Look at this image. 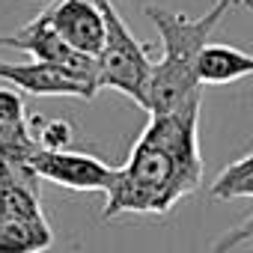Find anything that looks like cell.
<instances>
[{"mask_svg": "<svg viewBox=\"0 0 253 253\" xmlns=\"http://www.w3.org/2000/svg\"><path fill=\"white\" fill-rule=\"evenodd\" d=\"M203 182L200 155V104L149 116L134 140L125 167H116V182L107 191L104 220L119 214H167L179 200Z\"/></svg>", "mask_w": 253, "mask_h": 253, "instance_id": "cell-1", "label": "cell"}, {"mask_svg": "<svg viewBox=\"0 0 253 253\" xmlns=\"http://www.w3.org/2000/svg\"><path fill=\"white\" fill-rule=\"evenodd\" d=\"M30 134L39 143V149H48V152H66L75 140L72 122H66V119H39V116H33L30 119Z\"/></svg>", "mask_w": 253, "mask_h": 253, "instance_id": "cell-10", "label": "cell"}, {"mask_svg": "<svg viewBox=\"0 0 253 253\" xmlns=\"http://www.w3.org/2000/svg\"><path fill=\"white\" fill-rule=\"evenodd\" d=\"M0 122L9 125V128H27V125H30L24 98L12 86H0Z\"/></svg>", "mask_w": 253, "mask_h": 253, "instance_id": "cell-12", "label": "cell"}, {"mask_svg": "<svg viewBox=\"0 0 253 253\" xmlns=\"http://www.w3.org/2000/svg\"><path fill=\"white\" fill-rule=\"evenodd\" d=\"M238 3H241V6H247V9L253 12V0H238Z\"/></svg>", "mask_w": 253, "mask_h": 253, "instance_id": "cell-15", "label": "cell"}, {"mask_svg": "<svg viewBox=\"0 0 253 253\" xmlns=\"http://www.w3.org/2000/svg\"><path fill=\"white\" fill-rule=\"evenodd\" d=\"M200 84H232L253 75V54L229 45H209L197 66Z\"/></svg>", "mask_w": 253, "mask_h": 253, "instance_id": "cell-8", "label": "cell"}, {"mask_svg": "<svg viewBox=\"0 0 253 253\" xmlns=\"http://www.w3.org/2000/svg\"><path fill=\"white\" fill-rule=\"evenodd\" d=\"M0 48H15V51H24L30 54V60L36 63H48V66H57V69H66L72 75H81L92 84H98V63L92 57H84L78 51H72L51 27L48 21V12L42 9L33 21H27L24 27H18L15 33H6L0 36ZM101 89V86H98Z\"/></svg>", "mask_w": 253, "mask_h": 253, "instance_id": "cell-4", "label": "cell"}, {"mask_svg": "<svg viewBox=\"0 0 253 253\" xmlns=\"http://www.w3.org/2000/svg\"><path fill=\"white\" fill-rule=\"evenodd\" d=\"M0 81L30 92V95H66V98H92L98 92V84L72 75L66 69L48 66V63H6L0 60Z\"/></svg>", "mask_w": 253, "mask_h": 253, "instance_id": "cell-7", "label": "cell"}, {"mask_svg": "<svg viewBox=\"0 0 253 253\" xmlns=\"http://www.w3.org/2000/svg\"><path fill=\"white\" fill-rule=\"evenodd\" d=\"M54 33L78 54L84 57H98L104 48V15L95 0H54L45 9Z\"/></svg>", "mask_w": 253, "mask_h": 253, "instance_id": "cell-6", "label": "cell"}, {"mask_svg": "<svg viewBox=\"0 0 253 253\" xmlns=\"http://www.w3.org/2000/svg\"><path fill=\"white\" fill-rule=\"evenodd\" d=\"M250 176H253V152L244 155V158H238V161H232L229 167L220 170V176H217L214 185H211V197H214V200H226L229 191H232L235 185L247 182Z\"/></svg>", "mask_w": 253, "mask_h": 253, "instance_id": "cell-11", "label": "cell"}, {"mask_svg": "<svg viewBox=\"0 0 253 253\" xmlns=\"http://www.w3.org/2000/svg\"><path fill=\"white\" fill-rule=\"evenodd\" d=\"M6 220V211H3V206H0V223H3Z\"/></svg>", "mask_w": 253, "mask_h": 253, "instance_id": "cell-16", "label": "cell"}, {"mask_svg": "<svg viewBox=\"0 0 253 253\" xmlns=\"http://www.w3.org/2000/svg\"><path fill=\"white\" fill-rule=\"evenodd\" d=\"M232 197H250V200H253V176H250L247 182L235 185V188L229 191V197H226V200H232Z\"/></svg>", "mask_w": 253, "mask_h": 253, "instance_id": "cell-14", "label": "cell"}, {"mask_svg": "<svg viewBox=\"0 0 253 253\" xmlns=\"http://www.w3.org/2000/svg\"><path fill=\"white\" fill-rule=\"evenodd\" d=\"M244 241H253V214H250L241 226H235V229H229L226 235H220L217 244L211 247V253H229L232 247H238V244H244Z\"/></svg>", "mask_w": 253, "mask_h": 253, "instance_id": "cell-13", "label": "cell"}, {"mask_svg": "<svg viewBox=\"0 0 253 253\" xmlns=\"http://www.w3.org/2000/svg\"><path fill=\"white\" fill-rule=\"evenodd\" d=\"M54 241L48 220H3L0 223V253H42Z\"/></svg>", "mask_w": 253, "mask_h": 253, "instance_id": "cell-9", "label": "cell"}, {"mask_svg": "<svg viewBox=\"0 0 253 253\" xmlns=\"http://www.w3.org/2000/svg\"><path fill=\"white\" fill-rule=\"evenodd\" d=\"M33 173L39 179H48L54 185L72 188V191H98L107 194L116 182V167H107L101 158L86 152H48L39 149L30 161Z\"/></svg>", "mask_w": 253, "mask_h": 253, "instance_id": "cell-5", "label": "cell"}, {"mask_svg": "<svg viewBox=\"0 0 253 253\" xmlns=\"http://www.w3.org/2000/svg\"><path fill=\"white\" fill-rule=\"evenodd\" d=\"M101 15H104V48L95 57L98 63V86H110L122 95H128L134 104L146 110V92H149V78H152V60L149 48L134 39L125 18L119 15L113 0H95Z\"/></svg>", "mask_w": 253, "mask_h": 253, "instance_id": "cell-3", "label": "cell"}, {"mask_svg": "<svg viewBox=\"0 0 253 253\" xmlns=\"http://www.w3.org/2000/svg\"><path fill=\"white\" fill-rule=\"evenodd\" d=\"M235 3L238 0H217L200 18H188L185 12H173L155 3L146 6V15L164 45V57L152 66V78H149V92H146L149 116L179 113L200 104V89H203L197 75L200 57L209 48L214 27Z\"/></svg>", "mask_w": 253, "mask_h": 253, "instance_id": "cell-2", "label": "cell"}]
</instances>
